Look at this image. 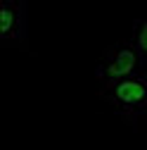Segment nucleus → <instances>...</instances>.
<instances>
[{"label":"nucleus","instance_id":"1","mask_svg":"<svg viewBox=\"0 0 147 150\" xmlns=\"http://www.w3.org/2000/svg\"><path fill=\"white\" fill-rule=\"evenodd\" d=\"M147 62L138 55V50L131 43H119L114 48L104 50L102 60L95 69V79L100 81V91L109 88L128 76H138V74H145Z\"/></svg>","mask_w":147,"mask_h":150},{"label":"nucleus","instance_id":"2","mask_svg":"<svg viewBox=\"0 0 147 150\" xmlns=\"http://www.w3.org/2000/svg\"><path fill=\"white\" fill-rule=\"evenodd\" d=\"M100 96L128 122H138L140 117H147V76L145 74L128 76L109 88H102Z\"/></svg>","mask_w":147,"mask_h":150},{"label":"nucleus","instance_id":"3","mask_svg":"<svg viewBox=\"0 0 147 150\" xmlns=\"http://www.w3.org/2000/svg\"><path fill=\"white\" fill-rule=\"evenodd\" d=\"M0 43L5 45L26 43V3H19V0L0 3Z\"/></svg>","mask_w":147,"mask_h":150},{"label":"nucleus","instance_id":"4","mask_svg":"<svg viewBox=\"0 0 147 150\" xmlns=\"http://www.w3.org/2000/svg\"><path fill=\"white\" fill-rule=\"evenodd\" d=\"M128 43H131L138 50V55L147 62V17H145V19H138L133 24V36H131Z\"/></svg>","mask_w":147,"mask_h":150}]
</instances>
